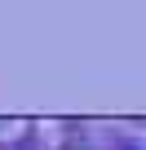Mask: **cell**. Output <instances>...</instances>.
<instances>
[{"instance_id":"1","label":"cell","mask_w":146,"mask_h":150,"mask_svg":"<svg viewBox=\"0 0 146 150\" xmlns=\"http://www.w3.org/2000/svg\"><path fill=\"white\" fill-rule=\"evenodd\" d=\"M0 150H44V146H40V137H36V132H22V137H14V141H5Z\"/></svg>"}]
</instances>
